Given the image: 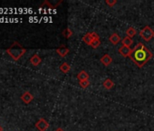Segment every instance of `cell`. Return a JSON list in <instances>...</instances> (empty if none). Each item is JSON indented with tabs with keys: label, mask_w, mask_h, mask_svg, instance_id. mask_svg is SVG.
<instances>
[{
	"label": "cell",
	"mask_w": 154,
	"mask_h": 131,
	"mask_svg": "<svg viewBox=\"0 0 154 131\" xmlns=\"http://www.w3.org/2000/svg\"><path fill=\"white\" fill-rule=\"evenodd\" d=\"M103 85V87H104L107 90H110V89H112V88L114 87V83H113V81H112V79H110V78L105 79Z\"/></svg>",
	"instance_id": "cell-13"
},
{
	"label": "cell",
	"mask_w": 154,
	"mask_h": 131,
	"mask_svg": "<svg viewBox=\"0 0 154 131\" xmlns=\"http://www.w3.org/2000/svg\"><path fill=\"white\" fill-rule=\"evenodd\" d=\"M109 41L112 44V45H117L120 41H122L121 37L117 34V33H113L110 37H109Z\"/></svg>",
	"instance_id": "cell-9"
},
{
	"label": "cell",
	"mask_w": 154,
	"mask_h": 131,
	"mask_svg": "<svg viewBox=\"0 0 154 131\" xmlns=\"http://www.w3.org/2000/svg\"><path fill=\"white\" fill-rule=\"evenodd\" d=\"M131 50H132V49H131V47L122 46L119 48V53H120L122 56L126 57V56H130V55H131Z\"/></svg>",
	"instance_id": "cell-5"
},
{
	"label": "cell",
	"mask_w": 154,
	"mask_h": 131,
	"mask_svg": "<svg viewBox=\"0 0 154 131\" xmlns=\"http://www.w3.org/2000/svg\"><path fill=\"white\" fill-rule=\"evenodd\" d=\"M105 3H106L110 8H112L114 5L117 4V1H116V0H106Z\"/></svg>",
	"instance_id": "cell-20"
},
{
	"label": "cell",
	"mask_w": 154,
	"mask_h": 131,
	"mask_svg": "<svg viewBox=\"0 0 154 131\" xmlns=\"http://www.w3.org/2000/svg\"><path fill=\"white\" fill-rule=\"evenodd\" d=\"M41 61H42V58H41L37 54L34 55V56L30 58V62H31V64H32L33 66H38V65L41 63Z\"/></svg>",
	"instance_id": "cell-11"
},
{
	"label": "cell",
	"mask_w": 154,
	"mask_h": 131,
	"mask_svg": "<svg viewBox=\"0 0 154 131\" xmlns=\"http://www.w3.org/2000/svg\"><path fill=\"white\" fill-rule=\"evenodd\" d=\"M63 36L66 38V39H69L72 36V31L69 28V27H66L63 31Z\"/></svg>",
	"instance_id": "cell-17"
},
{
	"label": "cell",
	"mask_w": 154,
	"mask_h": 131,
	"mask_svg": "<svg viewBox=\"0 0 154 131\" xmlns=\"http://www.w3.org/2000/svg\"><path fill=\"white\" fill-rule=\"evenodd\" d=\"M69 52H70L69 48L66 47V46H60V47H58V48L56 49V53H57L59 56H61L62 57L66 56V55H68Z\"/></svg>",
	"instance_id": "cell-8"
},
{
	"label": "cell",
	"mask_w": 154,
	"mask_h": 131,
	"mask_svg": "<svg viewBox=\"0 0 154 131\" xmlns=\"http://www.w3.org/2000/svg\"><path fill=\"white\" fill-rule=\"evenodd\" d=\"M21 99L23 100L24 103L29 104V103L34 99V97H33V95H32L30 92L26 91V92H25V93L21 96Z\"/></svg>",
	"instance_id": "cell-6"
},
{
	"label": "cell",
	"mask_w": 154,
	"mask_h": 131,
	"mask_svg": "<svg viewBox=\"0 0 154 131\" xmlns=\"http://www.w3.org/2000/svg\"><path fill=\"white\" fill-rule=\"evenodd\" d=\"M77 78H78L79 81L87 80V79H89V75H88V73L86 71L81 70L78 74H77Z\"/></svg>",
	"instance_id": "cell-10"
},
{
	"label": "cell",
	"mask_w": 154,
	"mask_h": 131,
	"mask_svg": "<svg viewBox=\"0 0 154 131\" xmlns=\"http://www.w3.org/2000/svg\"><path fill=\"white\" fill-rule=\"evenodd\" d=\"M0 131H3V127L1 126H0Z\"/></svg>",
	"instance_id": "cell-23"
},
{
	"label": "cell",
	"mask_w": 154,
	"mask_h": 131,
	"mask_svg": "<svg viewBox=\"0 0 154 131\" xmlns=\"http://www.w3.org/2000/svg\"><path fill=\"white\" fill-rule=\"evenodd\" d=\"M126 34H127V37H133L136 34H137V31H136V29L134 28V27H129L127 30H126Z\"/></svg>",
	"instance_id": "cell-16"
},
{
	"label": "cell",
	"mask_w": 154,
	"mask_h": 131,
	"mask_svg": "<svg viewBox=\"0 0 154 131\" xmlns=\"http://www.w3.org/2000/svg\"><path fill=\"white\" fill-rule=\"evenodd\" d=\"M101 63L103 65V66H105V67H108V66L112 62V56H110V55H108V54H105V55H103V56H102V58H101Z\"/></svg>",
	"instance_id": "cell-7"
},
{
	"label": "cell",
	"mask_w": 154,
	"mask_h": 131,
	"mask_svg": "<svg viewBox=\"0 0 154 131\" xmlns=\"http://www.w3.org/2000/svg\"><path fill=\"white\" fill-rule=\"evenodd\" d=\"M140 37L145 41H149L154 37V31L151 29L150 27L146 26L140 31Z\"/></svg>",
	"instance_id": "cell-3"
},
{
	"label": "cell",
	"mask_w": 154,
	"mask_h": 131,
	"mask_svg": "<svg viewBox=\"0 0 154 131\" xmlns=\"http://www.w3.org/2000/svg\"><path fill=\"white\" fill-rule=\"evenodd\" d=\"M122 46L130 47V46L132 45L133 41H132V39H131V37H125L124 38H122Z\"/></svg>",
	"instance_id": "cell-15"
},
{
	"label": "cell",
	"mask_w": 154,
	"mask_h": 131,
	"mask_svg": "<svg viewBox=\"0 0 154 131\" xmlns=\"http://www.w3.org/2000/svg\"><path fill=\"white\" fill-rule=\"evenodd\" d=\"M129 57L137 65V67L142 68L148 61L151 59L152 54L142 43H139L131 50Z\"/></svg>",
	"instance_id": "cell-1"
},
{
	"label": "cell",
	"mask_w": 154,
	"mask_h": 131,
	"mask_svg": "<svg viewBox=\"0 0 154 131\" xmlns=\"http://www.w3.org/2000/svg\"><path fill=\"white\" fill-rule=\"evenodd\" d=\"M60 70L64 73V74H67L70 70H71V66L66 63V62H63L61 66H60Z\"/></svg>",
	"instance_id": "cell-12"
},
{
	"label": "cell",
	"mask_w": 154,
	"mask_h": 131,
	"mask_svg": "<svg viewBox=\"0 0 154 131\" xmlns=\"http://www.w3.org/2000/svg\"><path fill=\"white\" fill-rule=\"evenodd\" d=\"M35 127L39 131H46L47 128L49 127V123L45 119V118H40L36 123H35Z\"/></svg>",
	"instance_id": "cell-4"
},
{
	"label": "cell",
	"mask_w": 154,
	"mask_h": 131,
	"mask_svg": "<svg viewBox=\"0 0 154 131\" xmlns=\"http://www.w3.org/2000/svg\"><path fill=\"white\" fill-rule=\"evenodd\" d=\"M90 85V81L87 79V80H84V81H80V86L82 88H88Z\"/></svg>",
	"instance_id": "cell-19"
},
{
	"label": "cell",
	"mask_w": 154,
	"mask_h": 131,
	"mask_svg": "<svg viewBox=\"0 0 154 131\" xmlns=\"http://www.w3.org/2000/svg\"><path fill=\"white\" fill-rule=\"evenodd\" d=\"M100 45H101V40H100V38H97V39H94L90 46L93 48H97V47L100 46Z\"/></svg>",
	"instance_id": "cell-18"
},
{
	"label": "cell",
	"mask_w": 154,
	"mask_h": 131,
	"mask_svg": "<svg viewBox=\"0 0 154 131\" xmlns=\"http://www.w3.org/2000/svg\"><path fill=\"white\" fill-rule=\"evenodd\" d=\"M54 131H64V130H63V128H61V127H58V128H56Z\"/></svg>",
	"instance_id": "cell-22"
},
{
	"label": "cell",
	"mask_w": 154,
	"mask_h": 131,
	"mask_svg": "<svg viewBox=\"0 0 154 131\" xmlns=\"http://www.w3.org/2000/svg\"><path fill=\"white\" fill-rule=\"evenodd\" d=\"M26 52V49L23 47L18 42H14L10 47L7 49V53L15 60H18Z\"/></svg>",
	"instance_id": "cell-2"
},
{
	"label": "cell",
	"mask_w": 154,
	"mask_h": 131,
	"mask_svg": "<svg viewBox=\"0 0 154 131\" xmlns=\"http://www.w3.org/2000/svg\"><path fill=\"white\" fill-rule=\"evenodd\" d=\"M91 34H92V37H93V38H94V39L100 38V37H99V35H98L97 33H95V32H92Z\"/></svg>",
	"instance_id": "cell-21"
},
{
	"label": "cell",
	"mask_w": 154,
	"mask_h": 131,
	"mask_svg": "<svg viewBox=\"0 0 154 131\" xmlns=\"http://www.w3.org/2000/svg\"><path fill=\"white\" fill-rule=\"evenodd\" d=\"M93 40H94V38H93L91 33H87V34H85V35L83 37V41H84L85 44H87V45H91V43H92Z\"/></svg>",
	"instance_id": "cell-14"
}]
</instances>
